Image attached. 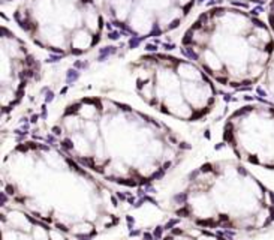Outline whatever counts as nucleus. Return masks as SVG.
I'll return each mask as SVG.
<instances>
[{"label": "nucleus", "mask_w": 274, "mask_h": 240, "mask_svg": "<svg viewBox=\"0 0 274 240\" xmlns=\"http://www.w3.org/2000/svg\"><path fill=\"white\" fill-rule=\"evenodd\" d=\"M135 72L141 98L169 117L196 122L213 107L211 84L190 63L169 57H148L136 65Z\"/></svg>", "instance_id": "7ed1b4c3"}, {"label": "nucleus", "mask_w": 274, "mask_h": 240, "mask_svg": "<svg viewBox=\"0 0 274 240\" xmlns=\"http://www.w3.org/2000/svg\"><path fill=\"white\" fill-rule=\"evenodd\" d=\"M110 15L136 35L174 27L192 0H104Z\"/></svg>", "instance_id": "423d86ee"}, {"label": "nucleus", "mask_w": 274, "mask_h": 240, "mask_svg": "<svg viewBox=\"0 0 274 240\" xmlns=\"http://www.w3.org/2000/svg\"><path fill=\"white\" fill-rule=\"evenodd\" d=\"M265 93L268 98H271L274 101V62L268 71V75H267V81H265Z\"/></svg>", "instance_id": "0eeeda50"}, {"label": "nucleus", "mask_w": 274, "mask_h": 240, "mask_svg": "<svg viewBox=\"0 0 274 240\" xmlns=\"http://www.w3.org/2000/svg\"><path fill=\"white\" fill-rule=\"evenodd\" d=\"M21 24L48 48L84 51L100 30V20L90 0H30L21 11Z\"/></svg>", "instance_id": "20e7f679"}, {"label": "nucleus", "mask_w": 274, "mask_h": 240, "mask_svg": "<svg viewBox=\"0 0 274 240\" xmlns=\"http://www.w3.org/2000/svg\"><path fill=\"white\" fill-rule=\"evenodd\" d=\"M192 57L225 84L244 86L264 72L273 51L267 27L237 11L205 14L186 35Z\"/></svg>", "instance_id": "f03ea898"}, {"label": "nucleus", "mask_w": 274, "mask_h": 240, "mask_svg": "<svg viewBox=\"0 0 274 240\" xmlns=\"http://www.w3.org/2000/svg\"><path fill=\"white\" fill-rule=\"evenodd\" d=\"M222 135L237 158L274 171V107H241L228 117Z\"/></svg>", "instance_id": "39448f33"}, {"label": "nucleus", "mask_w": 274, "mask_h": 240, "mask_svg": "<svg viewBox=\"0 0 274 240\" xmlns=\"http://www.w3.org/2000/svg\"><path fill=\"white\" fill-rule=\"evenodd\" d=\"M271 23H273V27H274V3H273V8H271Z\"/></svg>", "instance_id": "6e6552de"}, {"label": "nucleus", "mask_w": 274, "mask_h": 240, "mask_svg": "<svg viewBox=\"0 0 274 240\" xmlns=\"http://www.w3.org/2000/svg\"><path fill=\"white\" fill-rule=\"evenodd\" d=\"M62 150L107 180L127 188L150 186L190 144L162 122L107 98L72 102L53 128Z\"/></svg>", "instance_id": "f257e3e1"}]
</instances>
